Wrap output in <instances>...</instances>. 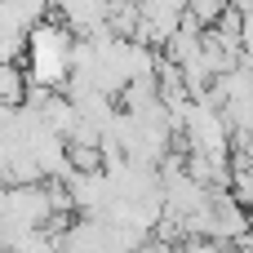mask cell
<instances>
[{"label":"cell","mask_w":253,"mask_h":253,"mask_svg":"<svg viewBox=\"0 0 253 253\" xmlns=\"http://www.w3.org/2000/svg\"><path fill=\"white\" fill-rule=\"evenodd\" d=\"M182 253H231V249H227L222 240H191Z\"/></svg>","instance_id":"6da1fadb"}]
</instances>
